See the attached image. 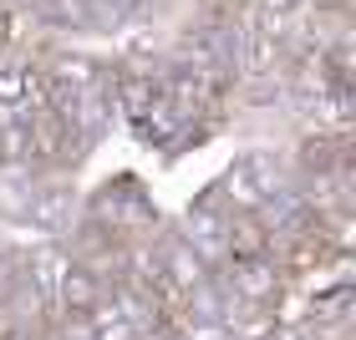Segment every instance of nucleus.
Instances as JSON below:
<instances>
[{"label": "nucleus", "instance_id": "2", "mask_svg": "<svg viewBox=\"0 0 356 340\" xmlns=\"http://www.w3.org/2000/svg\"><path fill=\"white\" fill-rule=\"evenodd\" d=\"M21 254H26L21 244H10V239L0 234V295L21 284Z\"/></svg>", "mask_w": 356, "mask_h": 340}, {"label": "nucleus", "instance_id": "1", "mask_svg": "<svg viewBox=\"0 0 356 340\" xmlns=\"http://www.w3.org/2000/svg\"><path fill=\"white\" fill-rule=\"evenodd\" d=\"M173 234L184 239L209 269H224L234 259V214L214 198V193H204L193 208H184V219H178Z\"/></svg>", "mask_w": 356, "mask_h": 340}]
</instances>
